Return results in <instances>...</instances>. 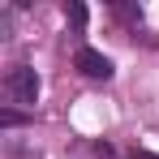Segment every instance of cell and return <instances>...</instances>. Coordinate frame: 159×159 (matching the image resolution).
<instances>
[{"label":"cell","instance_id":"cell-1","mask_svg":"<svg viewBox=\"0 0 159 159\" xmlns=\"http://www.w3.org/2000/svg\"><path fill=\"white\" fill-rule=\"evenodd\" d=\"M4 95H9L13 103L30 107L39 99V78H34V69H30V65H9V73H4Z\"/></svg>","mask_w":159,"mask_h":159},{"label":"cell","instance_id":"cell-2","mask_svg":"<svg viewBox=\"0 0 159 159\" xmlns=\"http://www.w3.org/2000/svg\"><path fill=\"white\" fill-rule=\"evenodd\" d=\"M73 65H78V73H86V78H95V82L112 78V60H107L103 52H95V48H78Z\"/></svg>","mask_w":159,"mask_h":159}]
</instances>
